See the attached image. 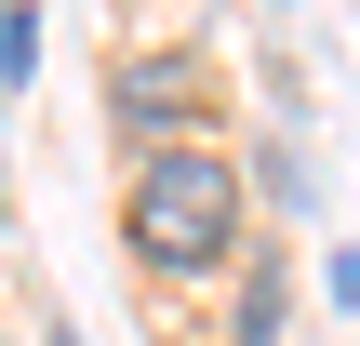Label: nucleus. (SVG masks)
I'll return each instance as SVG.
<instances>
[{"instance_id": "1", "label": "nucleus", "mask_w": 360, "mask_h": 346, "mask_svg": "<svg viewBox=\"0 0 360 346\" xmlns=\"http://www.w3.org/2000/svg\"><path fill=\"white\" fill-rule=\"evenodd\" d=\"M120 227H134V253H147L160 280H200V267L240 253V227H254V173H240L227 147H147L134 187H120Z\"/></svg>"}, {"instance_id": "2", "label": "nucleus", "mask_w": 360, "mask_h": 346, "mask_svg": "<svg viewBox=\"0 0 360 346\" xmlns=\"http://www.w3.org/2000/svg\"><path fill=\"white\" fill-rule=\"evenodd\" d=\"M107 107H120L134 133H160V147H200L187 120L214 107V67H200V53H120V67H107Z\"/></svg>"}, {"instance_id": "3", "label": "nucleus", "mask_w": 360, "mask_h": 346, "mask_svg": "<svg viewBox=\"0 0 360 346\" xmlns=\"http://www.w3.org/2000/svg\"><path fill=\"white\" fill-rule=\"evenodd\" d=\"M227 346H281V267L254 253V280H240V307H227Z\"/></svg>"}, {"instance_id": "4", "label": "nucleus", "mask_w": 360, "mask_h": 346, "mask_svg": "<svg viewBox=\"0 0 360 346\" xmlns=\"http://www.w3.org/2000/svg\"><path fill=\"white\" fill-rule=\"evenodd\" d=\"M27 67H40V27H27V13L0 0V80H27Z\"/></svg>"}, {"instance_id": "5", "label": "nucleus", "mask_w": 360, "mask_h": 346, "mask_svg": "<svg viewBox=\"0 0 360 346\" xmlns=\"http://www.w3.org/2000/svg\"><path fill=\"white\" fill-rule=\"evenodd\" d=\"M0 227H13V187H0Z\"/></svg>"}, {"instance_id": "6", "label": "nucleus", "mask_w": 360, "mask_h": 346, "mask_svg": "<svg viewBox=\"0 0 360 346\" xmlns=\"http://www.w3.org/2000/svg\"><path fill=\"white\" fill-rule=\"evenodd\" d=\"M40 346H80V333H40Z\"/></svg>"}]
</instances>
